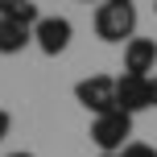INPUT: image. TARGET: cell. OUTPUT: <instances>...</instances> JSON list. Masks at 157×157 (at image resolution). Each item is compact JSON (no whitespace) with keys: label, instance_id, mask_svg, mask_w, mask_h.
Listing matches in <instances>:
<instances>
[{"label":"cell","instance_id":"cell-1","mask_svg":"<svg viewBox=\"0 0 157 157\" xmlns=\"http://www.w3.org/2000/svg\"><path fill=\"white\" fill-rule=\"evenodd\" d=\"M136 33V8L128 0H103L95 8V37L108 41V46H120V41H132Z\"/></svg>","mask_w":157,"mask_h":157},{"label":"cell","instance_id":"cell-2","mask_svg":"<svg viewBox=\"0 0 157 157\" xmlns=\"http://www.w3.org/2000/svg\"><path fill=\"white\" fill-rule=\"evenodd\" d=\"M128 136H132V116L128 112H108V116H95L91 120V141L99 153H124Z\"/></svg>","mask_w":157,"mask_h":157},{"label":"cell","instance_id":"cell-3","mask_svg":"<svg viewBox=\"0 0 157 157\" xmlns=\"http://www.w3.org/2000/svg\"><path fill=\"white\" fill-rule=\"evenodd\" d=\"M75 99L83 103L91 116H108V112H116V78H112V75L78 78V83H75Z\"/></svg>","mask_w":157,"mask_h":157},{"label":"cell","instance_id":"cell-4","mask_svg":"<svg viewBox=\"0 0 157 157\" xmlns=\"http://www.w3.org/2000/svg\"><path fill=\"white\" fill-rule=\"evenodd\" d=\"M71 37H75V25L66 21V17H41V21L33 25V41H37V50H41L46 58L66 54Z\"/></svg>","mask_w":157,"mask_h":157},{"label":"cell","instance_id":"cell-5","mask_svg":"<svg viewBox=\"0 0 157 157\" xmlns=\"http://www.w3.org/2000/svg\"><path fill=\"white\" fill-rule=\"evenodd\" d=\"M116 108L128 112V116H136V112L153 108L149 78H141V75H120V78H116Z\"/></svg>","mask_w":157,"mask_h":157},{"label":"cell","instance_id":"cell-6","mask_svg":"<svg viewBox=\"0 0 157 157\" xmlns=\"http://www.w3.org/2000/svg\"><path fill=\"white\" fill-rule=\"evenodd\" d=\"M153 66H157V41H153V37H132V41L124 46V75L149 78Z\"/></svg>","mask_w":157,"mask_h":157},{"label":"cell","instance_id":"cell-7","mask_svg":"<svg viewBox=\"0 0 157 157\" xmlns=\"http://www.w3.org/2000/svg\"><path fill=\"white\" fill-rule=\"evenodd\" d=\"M29 41H33L29 25H17V21H4L0 17V54H21Z\"/></svg>","mask_w":157,"mask_h":157},{"label":"cell","instance_id":"cell-8","mask_svg":"<svg viewBox=\"0 0 157 157\" xmlns=\"http://www.w3.org/2000/svg\"><path fill=\"white\" fill-rule=\"evenodd\" d=\"M0 17H4V21H17V25H29V29L41 21V13H37L33 0H0Z\"/></svg>","mask_w":157,"mask_h":157},{"label":"cell","instance_id":"cell-9","mask_svg":"<svg viewBox=\"0 0 157 157\" xmlns=\"http://www.w3.org/2000/svg\"><path fill=\"white\" fill-rule=\"evenodd\" d=\"M120 157H157V149H153V145H145V141H128Z\"/></svg>","mask_w":157,"mask_h":157},{"label":"cell","instance_id":"cell-10","mask_svg":"<svg viewBox=\"0 0 157 157\" xmlns=\"http://www.w3.org/2000/svg\"><path fill=\"white\" fill-rule=\"evenodd\" d=\"M8 128H13V116H8V112L0 108V141H4V136H8Z\"/></svg>","mask_w":157,"mask_h":157},{"label":"cell","instance_id":"cell-11","mask_svg":"<svg viewBox=\"0 0 157 157\" xmlns=\"http://www.w3.org/2000/svg\"><path fill=\"white\" fill-rule=\"evenodd\" d=\"M149 95H153V108H157V78H149Z\"/></svg>","mask_w":157,"mask_h":157},{"label":"cell","instance_id":"cell-12","mask_svg":"<svg viewBox=\"0 0 157 157\" xmlns=\"http://www.w3.org/2000/svg\"><path fill=\"white\" fill-rule=\"evenodd\" d=\"M8 157H33V153H25V149H21V153H8Z\"/></svg>","mask_w":157,"mask_h":157},{"label":"cell","instance_id":"cell-13","mask_svg":"<svg viewBox=\"0 0 157 157\" xmlns=\"http://www.w3.org/2000/svg\"><path fill=\"white\" fill-rule=\"evenodd\" d=\"M99 157H120V153H99Z\"/></svg>","mask_w":157,"mask_h":157},{"label":"cell","instance_id":"cell-14","mask_svg":"<svg viewBox=\"0 0 157 157\" xmlns=\"http://www.w3.org/2000/svg\"><path fill=\"white\" fill-rule=\"evenodd\" d=\"M83 4H91V0H83Z\"/></svg>","mask_w":157,"mask_h":157},{"label":"cell","instance_id":"cell-15","mask_svg":"<svg viewBox=\"0 0 157 157\" xmlns=\"http://www.w3.org/2000/svg\"><path fill=\"white\" fill-rule=\"evenodd\" d=\"M153 13H157V4H153Z\"/></svg>","mask_w":157,"mask_h":157},{"label":"cell","instance_id":"cell-16","mask_svg":"<svg viewBox=\"0 0 157 157\" xmlns=\"http://www.w3.org/2000/svg\"><path fill=\"white\" fill-rule=\"evenodd\" d=\"M128 4H132V0H128Z\"/></svg>","mask_w":157,"mask_h":157}]
</instances>
